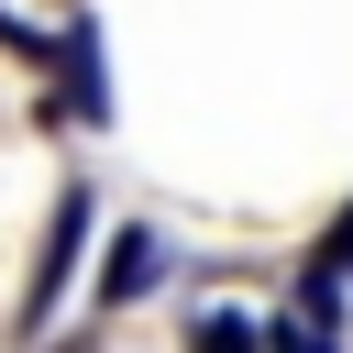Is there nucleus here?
Returning a JSON list of instances; mask_svg holds the SVG:
<instances>
[{
    "label": "nucleus",
    "mask_w": 353,
    "mask_h": 353,
    "mask_svg": "<svg viewBox=\"0 0 353 353\" xmlns=\"http://www.w3.org/2000/svg\"><path fill=\"white\" fill-rule=\"evenodd\" d=\"M188 353H265V320L254 309H199L188 320Z\"/></svg>",
    "instance_id": "obj_4"
},
{
    "label": "nucleus",
    "mask_w": 353,
    "mask_h": 353,
    "mask_svg": "<svg viewBox=\"0 0 353 353\" xmlns=\"http://www.w3.org/2000/svg\"><path fill=\"white\" fill-rule=\"evenodd\" d=\"M44 66H55V99H66V110H77V121H110V88H99V77H110V66H99V33H88V22H66V33H55V55H44Z\"/></svg>",
    "instance_id": "obj_3"
},
{
    "label": "nucleus",
    "mask_w": 353,
    "mask_h": 353,
    "mask_svg": "<svg viewBox=\"0 0 353 353\" xmlns=\"http://www.w3.org/2000/svg\"><path fill=\"white\" fill-rule=\"evenodd\" d=\"M309 276H320V287H353V199H342V210H331V232L309 243Z\"/></svg>",
    "instance_id": "obj_6"
},
{
    "label": "nucleus",
    "mask_w": 353,
    "mask_h": 353,
    "mask_svg": "<svg viewBox=\"0 0 353 353\" xmlns=\"http://www.w3.org/2000/svg\"><path fill=\"white\" fill-rule=\"evenodd\" d=\"M165 287V232H110V265H99V287H88V309H143Z\"/></svg>",
    "instance_id": "obj_2"
},
{
    "label": "nucleus",
    "mask_w": 353,
    "mask_h": 353,
    "mask_svg": "<svg viewBox=\"0 0 353 353\" xmlns=\"http://www.w3.org/2000/svg\"><path fill=\"white\" fill-rule=\"evenodd\" d=\"M265 353H342V320H309V309H265Z\"/></svg>",
    "instance_id": "obj_5"
},
{
    "label": "nucleus",
    "mask_w": 353,
    "mask_h": 353,
    "mask_svg": "<svg viewBox=\"0 0 353 353\" xmlns=\"http://www.w3.org/2000/svg\"><path fill=\"white\" fill-rule=\"evenodd\" d=\"M77 254H88V188H66V199H55V221H44V243H33V276H22V331H44V320H55V298L77 287Z\"/></svg>",
    "instance_id": "obj_1"
}]
</instances>
